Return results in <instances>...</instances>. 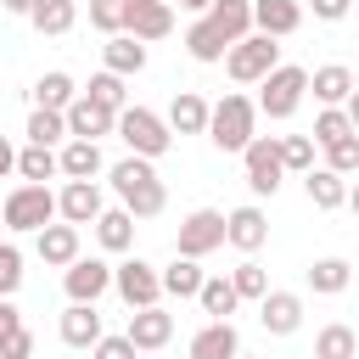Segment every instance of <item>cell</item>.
<instances>
[{
    "instance_id": "cell-1",
    "label": "cell",
    "mask_w": 359,
    "mask_h": 359,
    "mask_svg": "<svg viewBox=\"0 0 359 359\" xmlns=\"http://www.w3.org/2000/svg\"><path fill=\"white\" fill-rule=\"evenodd\" d=\"M107 180H112V196L135 213V219H157L163 208H168V185L157 180V168H151V157H118L112 168H107Z\"/></svg>"
},
{
    "instance_id": "cell-2",
    "label": "cell",
    "mask_w": 359,
    "mask_h": 359,
    "mask_svg": "<svg viewBox=\"0 0 359 359\" xmlns=\"http://www.w3.org/2000/svg\"><path fill=\"white\" fill-rule=\"evenodd\" d=\"M0 219H6V230H11V236H39L45 224H56V191H50V185L22 180V185H11V191H6Z\"/></svg>"
},
{
    "instance_id": "cell-3",
    "label": "cell",
    "mask_w": 359,
    "mask_h": 359,
    "mask_svg": "<svg viewBox=\"0 0 359 359\" xmlns=\"http://www.w3.org/2000/svg\"><path fill=\"white\" fill-rule=\"evenodd\" d=\"M252 135H258V101H247V95H236V90H230L224 101H213L208 140H213L219 151H247Z\"/></svg>"
},
{
    "instance_id": "cell-4",
    "label": "cell",
    "mask_w": 359,
    "mask_h": 359,
    "mask_svg": "<svg viewBox=\"0 0 359 359\" xmlns=\"http://www.w3.org/2000/svg\"><path fill=\"white\" fill-rule=\"evenodd\" d=\"M118 140L135 151V157H168L174 151V129H168V118H157L151 107H123L118 112Z\"/></svg>"
},
{
    "instance_id": "cell-5",
    "label": "cell",
    "mask_w": 359,
    "mask_h": 359,
    "mask_svg": "<svg viewBox=\"0 0 359 359\" xmlns=\"http://www.w3.org/2000/svg\"><path fill=\"white\" fill-rule=\"evenodd\" d=\"M280 67V45H275V34H247V39H236L230 50H224V73L236 79V84H264L269 73Z\"/></svg>"
},
{
    "instance_id": "cell-6",
    "label": "cell",
    "mask_w": 359,
    "mask_h": 359,
    "mask_svg": "<svg viewBox=\"0 0 359 359\" xmlns=\"http://www.w3.org/2000/svg\"><path fill=\"white\" fill-rule=\"evenodd\" d=\"M303 95H309V67L280 62V67L258 84V112H264V118H292V112L303 107Z\"/></svg>"
},
{
    "instance_id": "cell-7",
    "label": "cell",
    "mask_w": 359,
    "mask_h": 359,
    "mask_svg": "<svg viewBox=\"0 0 359 359\" xmlns=\"http://www.w3.org/2000/svg\"><path fill=\"white\" fill-rule=\"evenodd\" d=\"M112 292L129 309H151V303H163V269L146 264L140 252H123V264H112Z\"/></svg>"
},
{
    "instance_id": "cell-8",
    "label": "cell",
    "mask_w": 359,
    "mask_h": 359,
    "mask_svg": "<svg viewBox=\"0 0 359 359\" xmlns=\"http://www.w3.org/2000/svg\"><path fill=\"white\" fill-rule=\"evenodd\" d=\"M247 163V191L252 196H275L280 180H286V163H280V135H252V146L241 151Z\"/></svg>"
},
{
    "instance_id": "cell-9",
    "label": "cell",
    "mask_w": 359,
    "mask_h": 359,
    "mask_svg": "<svg viewBox=\"0 0 359 359\" xmlns=\"http://www.w3.org/2000/svg\"><path fill=\"white\" fill-rule=\"evenodd\" d=\"M219 247H224V213H219V208H191V213L180 219L174 252H185V258H208V252H219Z\"/></svg>"
},
{
    "instance_id": "cell-10",
    "label": "cell",
    "mask_w": 359,
    "mask_h": 359,
    "mask_svg": "<svg viewBox=\"0 0 359 359\" xmlns=\"http://www.w3.org/2000/svg\"><path fill=\"white\" fill-rule=\"evenodd\" d=\"M62 286H67V303H95V297H107L112 292V264L107 258H73L67 269H62Z\"/></svg>"
},
{
    "instance_id": "cell-11",
    "label": "cell",
    "mask_w": 359,
    "mask_h": 359,
    "mask_svg": "<svg viewBox=\"0 0 359 359\" xmlns=\"http://www.w3.org/2000/svg\"><path fill=\"white\" fill-rule=\"evenodd\" d=\"M107 213V196H101V185L95 180H67L62 191H56V219H67V224H95Z\"/></svg>"
},
{
    "instance_id": "cell-12",
    "label": "cell",
    "mask_w": 359,
    "mask_h": 359,
    "mask_svg": "<svg viewBox=\"0 0 359 359\" xmlns=\"http://www.w3.org/2000/svg\"><path fill=\"white\" fill-rule=\"evenodd\" d=\"M129 342L140 348V353H157V348H168L174 342V314L163 309V303H151V309H129Z\"/></svg>"
},
{
    "instance_id": "cell-13",
    "label": "cell",
    "mask_w": 359,
    "mask_h": 359,
    "mask_svg": "<svg viewBox=\"0 0 359 359\" xmlns=\"http://www.w3.org/2000/svg\"><path fill=\"white\" fill-rule=\"evenodd\" d=\"M224 241H230L236 252H247V258H252V252L269 241V219H264V208H258V202L230 208V213H224Z\"/></svg>"
},
{
    "instance_id": "cell-14",
    "label": "cell",
    "mask_w": 359,
    "mask_h": 359,
    "mask_svg": "<svg viewBox=\"0 0 359 359\" xmlns=\"http://www.w3.org/2000/svg\"><path fill=\"white\" fill-rule=\"evenodd\" d=\"M67 135H73V140H101V135H118V112H112V107H101V101H90V95L79 90V101L67 107Z\"/></svg>"
},
{
    "instance_id": "cell-15",
    "label": "cell",
    "mask_w": 359,
    "mask_h": 359,
    "mask_svg": "<svg viewBox=\"0 0 359 359\" xmlns=\"http://www.w3.org/2000/svg\"><path fill=\"white\" fill-rule=\"evenodd\" d=\"M258 325H264L269 337H292V331L303 325V297H297V292H264V297H258Z\"/></svg>"
},
{
    "instance_id": "cell-16",
    "label": "cell",
    "mask_w": 359,
    "mask_h": 359,
    "mask_svg": "<svg viewBox=\"0 0 359 359\" xmlns=\"http://www.w3.org/2000/svg\"><path fill=\"white\" fill-rule=\"evenodd\" d=\"M34 252H39V264H50V269H67V264L79 258V224H67V219L45 224V230L34 236Z\"/></svg>"
},
{
    "instance_id": "cell-17",
    "label": "cell",
    "mask_w": 359,
    "mask_h": 359,
    "mask_svg": "<svg viewBox=\"0 0 359 359\" xmlns=\"http://www.w3.org/2000/svg\"><path fill=\"white\" fill-rule=\"evenodd\" d=\"M56 331H62V342H67V348H95V342L107 337V325H101L95 303H67V309H62V320H56Z\"/></svg>"
},
{
    "instance_id": "cell-18",
    "label": "cell",
    "mask_w": 359,
    "mask_h": 359,
    "mask_svg": "<svg viewBox=\"0 0 359 359\" xmlns=\"http://www.w3.org/2000/svg\"><path fill=\"white\" fill-rule=\"evenodd\" d=\"M123 34H135V39H168L174 34V6L168 0H129V28Z\"/></svg>"
},
{
    "instance_id": "cell-19",
    "label": "cell",
    "mask_w": 359,
    "mask_h": 359,
    "mask_svg": "<svg viewBox=\"0 0 359 359\" xmlns=\"http://www.w3.org/2000/svg\"><path fill=\"white\" fill-rule=\"evenodd\" d=\"M252 28L275 34V39L297 34L303 28V0H252Z\"/></svg>"
},
{
    "instance_id": "cell-20",
    "label": "cell",
    "mask_w": 359,
    "mask_h": 359,
    "mask_svg": "<svg viewBox=\"0 0 359 359\" xmlns=\"http://www.w3.org/2000/svg\"><path fill=\"white\" fill-rule=\"evenodd\" d=\"M303 191H309V202H314L320 213L348 208V174H337V168H325V163H314V168L303 174Z\"/></svg>"
},
{
    "instance_id": "cell-21",
    "label": "cell",
    "mask_w": 359,
    "mask_h": 359,
    "mask_svg": "<svg viewBox=\"0 0 359 359\" xmlns=\"http://www.w3.org/2000/svg\"><path fill=\"white\" fill-rule=\"evenodd\" d=\"M236 353H241V331L230 320H208L191 337V359H236Z\"/></svg>"
},
{
    "instance_id": "cell-22",
    "label": "cell",
    "mask_w": 359,
    "mask_h": 359,
    "mask_svg": "<svg viewBox=\"0 0 359 359\" xmlns=\"http://www.w3.org/2000/svg\"><path fill=\"white\" fill-rule=\"evenodd\" d=\"M163 118H168V129H174V135H208L213 107H208L196 90H180V95L168 101V112H163Z\"/></svg>"
},
{
    "instance_id": "cell-23",
    "label": "cell",
    "mask_w": 359,
    "mask_h": 359,
    "mask_svg": "<svg viewBox=\"0 0 359 359\" xmlns=\"http://www.w3.org/2000/svg\"><path fill=\"white\" fill-rule=\"evenodd\" d=\"M107 174L101 140H62V180H95Z\"/></svg>"
},
{
    "instance_id": "cell-24",
    "label": "cell",
    "mask_w": 359,
    "mask_h": 359,
    "mask_svg": "<svg viewBox=\"0 0 359 359\" xmlns=\"http://www.w3.org/2000/svg\"><path fill=\"white\" fill-rule=\"evenodd\" d=\"M95 241H101V252H135V213L118 202V208H107L101 219H95Z\"/></svg>"
},
{
    "instance_id": "cell-25",
    "label": "cell",
    "mask_w": 359,
    "mask_h": 359,
    "mask_svg": "<svg viewBox=\"0 0 359 359\" xmlns=\"http://www.w3.org/2000/svg\"><path fill=\"white\" fill-rule=\"evenodd\" d=\"M101 62H107V73H140L146 67V39H135V34H107V45H101Z\"/></svg>"
},
{
    "instance_id": "cell-26",
    "label": "cell",
    "mask_w": 359,
    "mask_h": 359,
    "mask_svg": "<svg viewBox=\"0 0 359 359\" xmlns=\"http://www.w3.org/2000/svg\"><path fill=\"white\" fill-rule=\"evenodd\" d=\"M309 90H314V101H320V107H342V101L353 95V73H348L342 62H325V67H314V73H309Z\"/></svg>"
},
{
    "instance_id": "cell-27",
    "label": "cell",
    "mask_w": 359,
    "mask_h": 359,
    "mask_svg": "<svg viewBox=\"0 0 359 359\" xmlns=\"http://www.w3.org/2000/svg\"><path fill=\"white\" fill-rule=\"evenodd\" d=\"M202 17H208V22H213V28H219V34L230 39V45L252 34V0H213V6L202 11Z\"/></svg>"
},
{
    "instance_id": "cell-28",
    "label": "cell",
    "mask_w": 359,
    "mask_h": 359,
    "mask_svg": "<svg viewBox=\"0 0 359 359\" xmlns=\"http://www.w3.org/2000/svg\"><path fill=\"white\" fill-rule=\"evenodd\" d=\"M185 50H191V62H202V67H213V62H224V50H230V39L208 22V17H196L191 28H185Z\"/></svg>"
},
{
    "instance_id": "cell-29",
    "label": "cell",
    "mask_w": 359,
    "mask_h": 359,
    "mask_svg": "<svg viewBox=\"0 0 359 359\" xmlns=\"http://www.w3.org/2000/svg\"><path fill=\"white\" fill-rule=\"evenodd\" d=\"M202 258H185L174 252V264H163V297H196L202 292Z\"/></svg>"
},
{
    "instance_id": "cell-30",
    "label": "cell",
    "mask_w": 359,
    "mask_h": 359,
    "mask_svg": "<svg viewBox=\"0 0 359 359\" xmlns=\"http://www.w3.org/2000/svg\"><path fill=\"white\" fill-rule=\"evenodd\" d=\"M196 303H202V314H208V320H230V314L241 309V292H236V280H230V275H208V280H202V292H196Z\"/></svg>"
},
{
    "instance_id": "cell-31",
    "label": "cell",
    "mask_w": 359,
    "mask_h": 359,
    "mask_svg": "<svg viewBox=\"0 0 359 359\" xmlns=\"http://www.w3.org/2000/svg\"><path fill=\"white\" fill-rule=\"evenodd\" d=\"M62 174V151L56 146H22L17 151V180H34V185H45V180H56Z\"/></svg>"
},
{
    "instance_id": "cell-32",
    "label": "cell",
    "mask_w": 359,
    "mask_h": 359,
    "mask_svg": "<svg viewBox=\"0 0 359 359\" xmlns=\"http://www.w3.org/2000/svg\"><path fill=\"white\" fill-rule=\"evenodd\" d=\"M28 22L39 28V34H73V22H79V0H34V11H28Z\"/></svg>"
},
{
    "instance_id": "cell-33",
    "label": "cell",
    "mask_w": 359,
    "mask_h": 359,
    "mask_svg": "<svg viewBox=\"0 0 359 359\" xmlns=\"http://www.w3.org/2000/svg\"><path fill=\"white\" fill-rule=\"evenodd\" d=\"M348 280H353V264L348 258H314L309 264V292H320V297L348 292Z\"/></svg>"
},
{
    "instance_id": "cell-34",
    "label": "cell",
    "mask_w": 359,
    "mask_h": 359,
    "mask_svg": "<svg viewBox=\"0 0 359 359\" xmlns=\"http://www.w3.org/2000/svg\"><path fill=\"white\" fill-rule=\"evenodd\" d=\"M314 359H359V337H353V325H342V320L320 325V337H314Z\"/></svg>"
},
{
    "instance_id": "cell-35",
    "label": "cell",
    "mask_w": 359,
    "mask_h": 359,
    "mask_svg": "<svg viewBox=\"0 0 359 359\" xmlns=\"http://www.w3.org/2000/svg\"><path fill=\"white\" fill-rule=\"evenodd\" d=\"M79 101V84L67 79V73H39V84H34V107H50V112H67Z\"/></svg>"
},
{
    "instance_id": "cell-36",
    "label": "cell",
    "mask_w": 359,
    "mask_h": 359,
    "mask_svg": "<svg viewBox=\"0 0 359 359\" xmlns=\"http://www.w3.org/2000/svg\"><path fill=\"white\" fill-rule=\"evenodd\" d=\"M28 140H34V146H62V140H73V135H67V112L34 107V112H28Z\"/></svg>"
},
{
    "instance_id": "cell-37",
    "label": "cell",
    "mask_w": 359,
    "mask_h": 359,
    "mask_svg": "<svg viewBox=\"0 0 359 359\" xmlns=\"http://www.w3.org/2000/svg\"><path fill=\"white\" fill-rule=\"evenodd\" d=\"M84 95H90V101H101V107H112V112H123V107H129L123 73H107V67H101V73L90 79V90H84Z\"/></svg>"
},
{
    "instance_id": "cell-38",
    "label": "cell",
    "mask_w": 359,
    "mask_h": 359,
    "mask_svg": "<svg viewBox=\"0 0 359 359\" xmlns=\"http://www.w3.org/2000/svg\"><path fill=\"white\" fill-rule=\"evenodd\" d=\"M314 135H280V163H286V174H309L314 168Z\"/></svg>"
},
{
    "instance_id": "cell-39",
    "label": "cell",
    "mask_w": 359,
    "mask_h": 359,
    "mask_svg": "<svg viewBox=\"0 0 359 359\" xmlns=\"http://www.w3.org/2000/svg\"><path fill=\"white\" fill-rule=\"evenodd\" d=\"M314 146H331V140H342V135H353V123H348V112L342 107H320L314 112Z\"/></svg>"
},
{
    "instance_id": "cell-40",
    "label": "cell",
    "mask_w": 359,
    "mask_h": 359,
    "mask_svg": "<svg viewBox=\"0 0 359 359\" xmlns=\"http://www.w3.org/2000/svg\"><path fill=\"white\" fill-rule=\"evenodd\" d=\"M230 280H236L241 303H258V297L269 292V275H264V264H252V258H241V264L230 269Z\"/></svg>"
},
{
    "instance_id": "cell-41",
    "label": "cell",
    "mask_w": 359,
    "mask_h": 359,
    "mask_svg": "<svg viewBox=\"0 0 359 359\" xmlns=\"http://www.w3.org/2000/svg\"><path fill=\"white\" fill-rule=\"evenodd\" d=\"M90 28L123 34V28H129V0H90Z\"/></svg>"
},
{
    "instance_id": "cell-42",
    "label": "cell",
    "mask_w": 359,
    "mask_h": 359,
    "mask_svg": "<svg viewBox=\"0 0 359 359\" xmlns=\"http://www.w3.org/2000/svg\"><path fill=\"white\" fill-rule=\"evenodd\" d=\"M320 151H325V168L359 174V135H342V140H331V146H320Z\"/></svg>"
},
{
    "instance_id": "cell-43",
    "label": "cell",
    "mask_w": 359,
    "mask_h": 359,
    "mask_svg": "<svg viewBox=\"0 0 359 359\" xmlns=\"http://www.w3.org/2000/svg\"><path fill=\"white\" fill-rule=\"evenodd\" d=\"M17 286H22V247L0 241V297H17Z\"/></svg>"
},
{
    "instance_id": "cell-44",
    "label": "cell",
    "mask_w": 359,
    "mask_h": 359,
    "mask_svg": "<svg viewBox=\"0 0 359 359\" xmlns=\"http://www.w3.org/2000/svg\"><path fill=\"white\" fill-rule=\"evenodd\" d=\"M140 348L129 342V331H118V337H101L95 348H90V359H135Z\"/></svg>"
},
{
    "instance_id": "cell-45",
    "label": "cell",
    "mask_w": 359,
    "mask_h": 359,
    "mask_svg": "<svg viewBox=\"0 0 359 359\" xmlns=\"http://www.w3.org/2000/svg\"><path fill=\"white\" fill-rule=\"evenodd\" d=\"M0 359H34V331H28V325H17V331L0 342Z\"/></svg>"
},
{
    "instance_id": "cell-46",
    "label": "cell",
    "mask_w": 359,
    "mask_h": 359,
    "mask_svg": "<svg viewBox=\"0 0 359 359\" xmlns=\"http://www.w3.org/2000/svg\"><path fill=\"white\" fill-rule=\"evenodd\" d=\"M309 6H314V17H320V22H342L359 0H309Z\"/></svg>"
},
{
    "instance_id": "cell-47",
    "label": "cell",
    "mask_w": 359,
    "mask_h": 359,
    "mask_svg": "<svg viewBox=\"0 0 359 359\" xmlns=\"http://www.w3.org/2000/svg\"><path fill=\"white\" fill-rule=\"evenodd\" d=\"M17 325H22V314H17V303H11V297H0V342H6V337H11Z\"/></svg>"
},
{
    "instance_id": "cell-48",
    "label": "cell",
    "mask_w": 359,
    "mask_h": 359,
    "mask_svg": "<svg viewBox=\"0 0 359 359\" xmlns=\"http://www.w3.org/2000/svg\"><path fill=\"white\" fill-rule=\"evenodd\" d=\"M11 174H17V146L0 135V180H11Z\"/></svg>"
},
{
    "instance_id": "cell-49",
    "label": "cell",
    "mask_w": 359,
    "mask_h": 359,
    "mask_svg": "<svg viewBox=\"0 0 359 359\" xmlns=\"http://www.w3.org/2000/svg\"><path fill=\"white\" fill-rule=\"evenodd\" d=\"M342 112H348V123H353V135H359V84H353V95L342 101Z\"/></svg>"
},
{
    "instance_id": "cell-50",
    "label": "cell",
    "mask_w": 359,
    "mask_h": 359,
    "mask_svg": "<svg viewBox=\"0 0 359 359\" xmlns=\"http://www.w3.org/2000/svg\"><path fill=\"white\" fill-rule=\"evenodd\" d=\"M0 11H11V17H28V11H34V0H0Z\"/></svg>"
},
{
    "instance_id": "cell-51",
    "label": "cell",
    "mask_w": 359,
    "mask_h": 359,
    "mask_svg": "<svg viewBox=\"0 0 359 359\" xmlns=\"http://www.w3.org/2000/svg\"><path fill=\"white\" fill-rule=\"evenodd\" d=\"M348 208H353V219H359V180L348 185Z\"/></svg>"
},
{
    "instance_id": "cell-52",
    "label": "cell",
    "mask_w": 359,
    "mask_h": 359,
    "mask_svg": "<svg viewBox=\"0 0 359 359\" xmlns=\"http://www.w3.org/2000/svg\"><path fill=\"white\" fill-rule=\"evenodd\" d=\"M236 359H252V353H236Z\"/></svg>"
},
{
    "instance_id": "cell-53",
    "label": "cell",
    "mask_w": 359,
    "mask_h": 359,
    "mask_svg": "<svg viewBox=\"0 0 359 359\" xmlns=\"http://www.w3.org/2000/svg\"><path fill=\"white\" fill-rule=\"evenodd\" d=\"M168 6H185V0H168Z\"/></svg>"
},
{
    "instance_id": "cell-54",
    "label": "cell",
    "mask_w": 359,
    "mask_h": 359,
    "mask_svg": "<svg viewBox=\"0 0 359 359\" xmlns=\"http://www.w3.org/2000/svg\"><path fill=\"white\" fill-rule=\"evenodd\" d=\"M0 202H6V191H0Z\"/></svg>"
},
{
    "instance_id": "cell-55",
    "label": "cell",
    "mask_w": 359,
    "mask_h": 359,
    "mask_svg": "<svg viewBox=\"0 0 359 359\" xmlns=\"http://www.w3.org/2000/svg\"><path fill=\"white\" fill-rule=\"evenodd\" d=\"M353 11H359V6H353Z\"/></svg>"
},
{
    "instance_id": "cell-56",
    "label": "cell",
    "mask_w": 359,
    "mask_h": 359,
    "mask_svg": "<svg viewBox=\"0 0 359 359\" xmlns=\"http://www.w3.org/2000/svg\"><path fill=\"white\" fill-rule=\"evenodd\" d=\"M309 359H314V353H309Z\"/></svg>"
}]
</instances>
